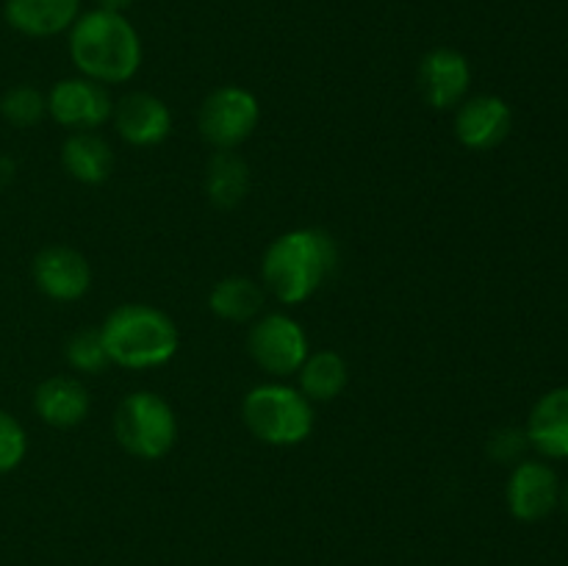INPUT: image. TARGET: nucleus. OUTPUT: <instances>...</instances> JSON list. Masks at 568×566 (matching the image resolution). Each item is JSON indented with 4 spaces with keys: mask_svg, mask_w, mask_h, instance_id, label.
<instances>
[{
    "mask_svg": "<svg viewBox=\"0 0 568 566\" xmlns=\"http://www.w3.org/2000/svg\"><path fill=\"white\" fill-rule=\"evenodd\" d=\"M336 261L338 247L331 233L320 228H294L266 247L261 277L281 303L297 305L320 292L336 270Z\"/></svg>",
    "mask_w": 568,
    "mask_h": 566,
    "instance_id": "f257e3e1",
    "label": "nucleus"
},
{
    "mask_svg": "<svg viewBox=\"0 0 568 566\" xmlns=\"http://www.w3.org/2000/svg\"><path fill=\"white\" fill-rule=\"evenodd\" d=\"M70 59L83 78L125 83L142 67V39L120 11L92 9L70 28Z\"/></svg>",
    "mask_w": 568,
    "mask_h": 566,
    "instance_id": "f03ea898",
    "label": "nucleus"
},
{
    "mask_svg": "<svg viewBox=\"0 0 568 566\" xmlns=\"http://www.w3.org/2000/svg\"><path fill=\"white\" fill-rule=\"evenodd\" d=\"M111 364L122 370L164 366L178 353V327L166 311L148 303L116 305L100 325Z\"/></svg>",
    "mask_w": 568,
    "mask_h": 566,
    "instance_id": "7ed1b4c3",
    "label": "nucleus"
},
{
    "mask_svg": "<svg viewBox=\"0 0 568 566\" xmlns=\"http://www.w3.org/2000/svg\"><path fill=\"white\" fill-rule=\"evenodd\" d=\"M244 425L255 438L272 447L303 444L314 431V403L286 383H261L244 394Z\"/></svg>",
    "mask_w": 568,
    "mask_h": 566,
    "instance_id": "20e7f679",
    "label": "nucleus"
},
{
    "mask_svg": "<svg viewBox=\"0 0 568 566\" xmlns=\"http://www.w3.org/2000/svg\"><path fill=\"white\" fill-rule=\"evenodd\" d=\"M114 433L128 455L142 461H159L175 447L178 416L161 394L133 392L116 408Z\"/></svg>",
    "mask_w": 568,
    "mask_h": 566,
    "instance_id": "39448f33",
    "label": "nucleus"
},
{
    "mask_svg": "<svg viewBox=\"0 0 568 566\" xmlns=\"http://www.w3.org/2000/svg\"><path fill=\"white\" fill-rule=\"evenodd\" d=\"M261 120V103L250 89L220 87L203 100L197 114L200 133L214 150H236L247 142Z\"/></svg>",
    "mask_w": 568,
    "mask_h": 566,
    "instance_id": "423d86ee",
    "label": "nucleus"
},
{
    "mask_svg": "<svg viewBox=\"0 0 568 566\" xmlns=\"http://www.w3.org/2000/svg\"><path fill=\"white\" fill-rule=\"evenodd\" d=\"M247 350L255 364L275 377L300 372V366L311 355L305 327L281 311H272L253 322L247 333Z\"/></svg>",
    "mask_w": 568,
    "mask_h": 566,
    "instance_id": "0eeeda50",
    "label": "nucleus"
},
{
    "mask_svg": "<svg viewBox=\"0 0 568 566\" xmlns=\"http://www.w3.org/2000/svg\"><path fill=\"white\" fill-rule=\"evenodd\" d=\"M48 114L72 133L94 131L114 114V100L109 89L92 78H64L50 89Z\"/></svg>",
    "mask_w": 568,
    "mask_h": 566,
    "instance_id": "6e6552de",
    "label": "nucleus"
},
{
    "mask_svg": "<svg viewBox=\"0 0 568 566\" xmlns=\"http://www.w3.org/2000/svg\"><path fill=\"white\" fill-rule=\"evenodd\" d=\"M505 499L519 522L547 519L560 503L558 472L544 461H519L508 477Z\"/></svg>",
    "mask_w": 568,
    "mask_h": 566,
    "instance_id": "1a4fd4ad",
    "label": "nucleus"
},
{
    "mask_svg": "<svg viewBox=\"0 0 568 566\" xmlns=\"http://www.w3.org/2000/svg\"><path fill=\"white\" fill-rule=\"evenodd\" d=\"M419 92L425 103L436 111H449L466 100L471 87V67L460 50L433 48L419 61Z\"/></svg>",
    "mask_w": 568,
    "mask_h": 566,
    "instance_id": "9d476101",
    "label": "nucleus"
},
{
    "mask_svg": "<svg viewBox=\"0 0 568 566\" xmlns=\"http://www.w3.org/2000/svg\"><path fill=\"white\" fill-rule=\"evenodd\" d=\"M33 283L39 292L48 294L55 303H72L81 300L92 286V266L78 250L64 247V244H50L39 250L33 259Z\"/></svg>",
    "mask_w": 568,
    "mask_h": 566,
    "instance_id": "9b49d317",
    "label": "nucleus"
},
{
    "mask_svg": "<svg viewBox=\"0 0 568 566\" xmlns=\"http://www.w3.org/2000/svg\"><path fill=\"white\" fill-rule=\"evenodd\" d=\"M514 114L510 105L497 94H477V98L464 100L455 114V137L464 148L486 153L508 139Z\"/></svg>",
    "mask_w": 568,
    "mask_h": 566,
    "instance_id": "f8f14e48",
    "label": "nucleus"
},
{
    "mask_svg": "<svg viewBox=\"0 0 568 566\" xmlns=\"http://www.w3.org/2000/svg\"><path fill=\"white\" fill-rule=\"evenodd\" d=\"M114 125L122 142L133 148H155L172 133V111L150 92H131L114 105Z\"/></svg>",
    "mask_w": 568,
    "mask_h": 566,
    "instance_id": "ddd939ff",
    "label": "nucleus"
},
{
    "mask_svg": "<svg viewBox=\"0 0 568 566\" xmlns=\"http://www.w3.org/2000/svg\"><path fill=\"white\" fill-rule=\"evenodd\" d=\"M3 17L22 37H59L81 17V0H6Z\"/></svg>",
    "mask_w": 568,
    "mask_h": 566,
    "instance_id": "4468645a",
    "label": "nucleus"
},
{
    "mask_svg": "<svg viewBox=\"0 0 568 566\" xmlns=\"http://www.w3.org/2000/svg\"><path fill=\"white\" fill-rule=\"evenodd\" d=\"M525 431L544 458H568V386L552 388L532 405Z\"/></svg>",
    "mask_w": 568,
    "mask_h": 566,
    "instance_id": "2eb2a0df",
    "label": "nucleus"
},
{
    "mask_svg": "<svg viewBox=\"0 0 568 566\" xmlns=\"http://www.w3.org/2000/svg\"><path fill=\"white\" fill-rule=\"evenodd\" d=\"M89 392L81 381L67 375L48 377L33 392V411L50 427H75L89 416Z\"/></svg>",
    "mask_w": 568,
    "mask_h": 566,
    "instance_id": "dca6fc26",
    "label": "nucleus"
},
{
    "mask_svg": "<svg viewBox=\"0 0 568 566\" xmlns=\"http://www.w3.org/2000/svg\"><path fill=\"white\" fill-rule=\"evenodd\" d=\"M61 164L78 183L100 186L114 172V150L94 131H75L61 148Z\"/></svg>",
    "mask_w": 568,
    "mask_h": 566,
    "instance_id": "f3484780",
    "label": "nucleus"
},
{
    "mask_svg": "<svg viewBox=\"0 0 568 566\" xmlns=\"http://www.w3.org/2000/svg\"><path fill=\"white\" fill-rule=\"evenodd\" d=\"M250 192V166L233 150H216L205 166V194L211 205L227 211L236 209Z\"/></svg>",
    "mask_w": 568,
    "mask_h": 566,
    "instance_id": "a211bd4d",
    "label": "nucleus"
},
{
    "mask_svg": "<svg viewBox=\"0 0 568 566\" xmlns=\"http://www.w3.org/2000/svg\"><path fill=\"white\" fill-rule=\"evenodd\" d=\"M300 392L311 400V403H327L336 400L338 394L347 388L349 383V366L336 350H320L305 358L300 366Z\"/></svg>",
    "mask_w": 568,
    "mask_h": 566,
    "instance_id": "6ab92c4d",
    "label": "nucleus"
},
{
    "mask_svg": "<svg viewBox=\"0 0 568 566\" xmlns=\"http://www.w3.org/2000/svg\"><path fill=\"white\" fill-rule=\"evenodd\" d=\"M264 289L244 275L222 277L209 294V309L227 322H250L264 311Z\"/></svg>",
    "mask_w": 568,
    "mask_h": 566,
    "instance_id": "aec40b11",
    "label": "nucleus"
},
{
    "mask_svg": "<svg viewBox=\"0 0 568 566\" xmlns=\"http://www.w3.org/2000/svg\"><path fill=\"white\" fill-rule=\"evenodd\" d=\"M0 114L9 125L14 128H33L44 114H48V94L39 92L37 87H11L9 92L0 98Z\"/></svg>",
    "mask_w": 568,
    "mask_h": 566,
    "instance_id": "412c9836",
    "label": "nucleus"
},
{
    "mask_svg": "<svg viewBox=\"0 0 568 566\" xmlns=\"http://www.w3.org/2000/svg\"><path fill=\"white\" fill-rule=\"evenodd\" d=\"M67 364L75 372H83V375H100L105 372V366L111 364L109 353L103 347V336H100V327H81L78 333H72L67 338Z\"/></svg>",
    "mask_w": 568,
    "mask_h": 566,
    "instance_id": "4be33fe9",
    "label": "nucleus"
},
{
    "mask_svg": "<svg viewBox=\"0 0 568 566\" xmlns=\"http://www.w3.org/2000/svg\"><path fill=\"white\" fill-rule=\"evenodd\" d=\"M28 453L26 427L11 416L9 411L0 408V475L17 469Z\"/></svg>",
    "mask_w": 568,
    "mask_h": 566,
    "instance_id": "5701e85b",
    "label": "nucleus"
},
{
    "mask_svg": "<svg viewBox=\"0 0 568 566\" xmlns=\"http://www.w3.org/2000/svg\"><path fill=\"white\" fill-rule=\"evenodd\" d=\"M527 447H530V442H527V431H521V427H499L488 438V455L497 464H516Z\"/></svg>",
    "mask_w": 568,
    "mask_h": 566,
    "instance_id": "b1692460",
    "label": "nucleus"
},
{
    "mask_svg": "<svg viewBox=\"0 0 568 566\" xmlns=\"http://www.w3.org/2000/svg\"><path fill=\"white\" fill-rule=\"evenodd\" d=\"M14 172H17L14 159H9V155L0 153V189L9 186V183L14 181Z\"/></svg>",
    "mask_w": 568,
    "mask_h": 566,
    "instance_id": "393cba45",
    "label": "nucleus"
},
{
    "mask_svg": "<svg viewBox=\"0 0 568 566\" xmlns=\"http://www.w3.org/2000/svg\"><path fill=\"white\" fill-rule=\"evenodd\" d=\"M128 6H133V0H98V9H105V11H125Z\"/></svg>",
    "mask_w": 568,
    "mask_h": 566,
    "instance_id": "a878e982",
    "label": "nucleus"
},
{
    "mask_svg": "<svg viewBox=\"0 0 568 566\" xmlns=\"http://www.w3.org/2000/svg\"><path fill=\"white\" fill-rule=\"evenodd\" d=\"M560 499H564V511H566V516H568V486L564 488V494H560Z\"/></svg>",
    "mask_w": 568,
    "mask_h": 566,
    "instance_id": "bb28decb",
    "label": "nucleus"
}]
</instances>
